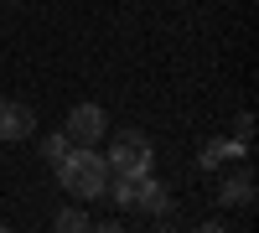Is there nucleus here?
Listing matches in <instances>:
<instances>
[{
	"instance_id": "nucleus-1",
	"label": "nucleus",
	"mask_w": 259,
	"mask_h": 233,
	"mask_svg": "<svg viewBox=\"0 0 259 233\" xmlns=\"http://www.w3.org/2000/svg\"><path fill=\"white\" fill-rule=\"evenodd\" d=\"M62 187H68L73 197H104V187H109V161H104L94 145H73V156L57 166Z\"/></svg>"
},
{
	"instance_id": "nucleus-2",
	"label": "nucleus",
	"mask_w": 259,
	"mask_h": 233,
	"mask_svg": "<svg viewBox=\"0 0 259 233\" xmlns=\"http://www.w3.org/2000/svg\"><path fill=\"white\" fill-rule=\"evenodd\" d=\"M109 171L114 176H145L150 171V161H156V151H150V140L140 135V130H119L114 140H109Z\"/></svg>"
},
{
	"instance_id": "nucleus-3",
	"label": "nucleus",
	"mask_w": 259,
	"mask_h": 233,
	"mask_svg": "<svg viewBox=\"0 0 259 233\" xmlns=\"http://www.w3.org/2000/svg\"><path fill=\"white\" fill-rule=\"evenodd\" d=\"M104 119L109 114H104L99 104H78V109L68 114V124H62V135H68L73 145H99L104 140Z\"/></svg>"
},
{
	"instance_id": "nucleus-4",
	"label": "nucleus",
	"mask_w": 259,
	"mask_h": 233,
	"mask_svg": "<svg viewBox=\"0 0 259 233\" xmlns=\"http://www.w3.org/2000/svg\"><path fill=\"white\" fill-rule=\"evenodd\" d=\"M36 135V114L16 99H0V140H26Z\"/></svg>"
},
{
	"instance_id": "nucleus-5",
	"label": "nucleus",
	"mask_w": 259,
	"mask_h": 233,
	"mask_svg": "<svg viewBox=\"0 0 259 233\" xmlns=\"http://www.w3.org/2000/svg\"><path fill=\"white\" fill-rule=\"evenodd\" d=\"M233 156H244V140H207L202 156H197V166H202V171H218V166L233 161Z\"/></svg>"
},
{
	"instance_id": "nucleus-6",
	"label": "nucleus",
	"mask_w": 259,
	"mask_h": 233,
	"mask_svg": "<svg viewBox=\"0 0 259 233\" xmlns=\"http://www.w3.org/2000/svg\"><path fill=\"white\" fill-rule=\"evenodd\" d=\"M223 202H254V176L249 171H239L233 181H223V192H218Z\"/></svg>"
},
{
	"instance_id": "nucleus-7",
	"label": "nucleus",
	"mask_w": 259,
	"mask_h": 233,
	"mask_svg": "<svg viewBox=\"0 0 259 233\" xmlns=\"http://www.w3.org/2000/svg\"><path fill=\"white\" fill-rule=\"evenodd\" d=\"M41 156H47V166L57 171V166L73 156V140H68V135H47V140H41Z\"/></svg>"
},
{
	"instance_id": "nucleus-8",
	"label": "nucleus",
	"mask_w": 259,
	"mask_h": 233,
	"mask_svg": "<svg viewBox=\"0 0 259 233\" xmlns=\"http://www.w3.org/2000/svg\"><path fill=\"white\" fill-rule=\"evenodd\" d=\"M57 228H68V233H78V228H89V213H78V207H68V213L57 218Z\"/></svg>"
},
{
	"instance_id": "nucleus-9",
	"label": "nucleus",
	"mask_w": 259,
	"mask_h": 233,
	"mask_svg": "<svg viewBox=\"0 0 259 233\" xmlns=\"http://www.w3.org/2000/svg\"><path fill=\"white\" fill-rule=\"evenodd\" d=\"M249 135H254V114H239V140L249 145Z\"/></svg>"
}]
</instances>
